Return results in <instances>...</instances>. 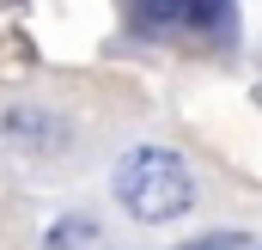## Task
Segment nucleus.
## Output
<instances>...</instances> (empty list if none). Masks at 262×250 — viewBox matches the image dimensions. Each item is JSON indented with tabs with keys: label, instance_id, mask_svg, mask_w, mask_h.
<instances>
[{
	"label": "nucleus",
	"instance_id": "nucleus-1",
	"mask_svg": "<svg viewBox=\"0 0 262 250\" xmlns=\"http://www.w3.org/2000/svg\"><path fill=\"white\" fill-rule=\"evenodd\" d=\"M116 195H122V207H128L134 220L159 226V220H177L195 201V177H189V165L171 147H140L116 171Z\"/></svg>",
	"mask_w": 262,
	"mask_h": 250
},
{
	"label": "nucleus",
	"instance_id": "nucleus-2",
	"mask_svg": "<svg viewBox=\"0 0 262 250\" xmlns=\"http://www.w3.org/2000/svg\"><path fill=\"white\" fill-rule=\"evenodd\" d=\"M220 0H134L140 25H207Z\"/></svg>",
	"mask_w": 262,
	"mask_h": 250
}]
</instances>
